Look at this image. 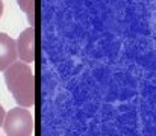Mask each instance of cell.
Returning <instances> with one entry per match:
<instances>
[{"label": "cell", "instance_id": "obj_4", "mask_svg": "<svg viewBox=\"0 0 156 136\" xmlns=\"http://www.w3.org/2000/svg\"><path fill=\"white\" fill-rule=\"evenodd\" d=\"M17 61L15 41L5 32H0V71H5Z\"/></svg>", "mask_w": 156, "mask_h": 136}, {"label": "cell", "instance_id": "obj_6", "mask_svg": "<svg viewBox=\"0 0 156 136\" xmlns=\"http://www.w3.org/2000/svg\"><path fill=\"white\" fill-rule=\"evenodd\" d=\"M3 120H5V109H3V106L0 104V127H2V124H3Z\"/></svg>", "mask_w": 156, "mask_h": 136}, {"label": "cell", "instance_id": "obj_2", "mask_svg": "<svg viewBox=\"0 0 156 136\" xmlns=\"http://www.w3.org/2000/svg\"><path fill=\"white\" fill-rule=\"evenodd\" d=\"M3 130L6 136H32L34 132V118L26 107H12L5 113Z\"/></svg>", "mask_w": 156, "mask_h": 136}, {"label": "cell", "instance_id": "obj_1", "mask_svg": "<svg viewBox=\"0 0 156 136\" xmlns=\"http://www.w3.org/2000/svg\"><path fill=\"white\" fill-rule=\"evenodd\" d=\"M5 82L8 91L20 107H32L35 104V77L29 64L14 62L5 70Z\"/></svg>", "mask_w": 156, "mask_h": 136}, {"label": "cell", "instance_id": "obj_7", "mask_svg": "<svg viewBox=\"0 0 156 136\" xmlns=\"http://www.w3.org/2000/svg\"><path fill=\"white\" fill-rule=\"evenodd\" d=\"M2 14H3V2L0 0V18H2Z\"/></svg>", "mask_w": 156, "mask_h": 136}, {"label": "cell", "instance_id": "obj_3", "mask_svg": "<svg viewBox=\"0 0 156 136\" xmlns=\"http://www.w3.org/2000/svg\"><path fill=\"white\" fill-rule=\"evenodd\" d=\"M35 37H37V32H35V27H27L24 29L18 40L15 41V48H17V56L20 58L21 62L24 64H32L35 61V56H37V48H35Z\"/></svg>", "mask_w": 156, "mask_h": 136}, {"label": "cell", "instance_id": "obj_5", "mask_svg": "<svg viewBox=\"0 0 156 136\" xmlns=\"http://www.w3.org/2000/svg\"><path fill=\"white\" fill-rule=\"evenodd\" d=\"M18 8L26 14L29 24L34 27L35 24V0H17Z\"/></svg>", "mask_w": 156, "mask_h": 136}]
</instances>
